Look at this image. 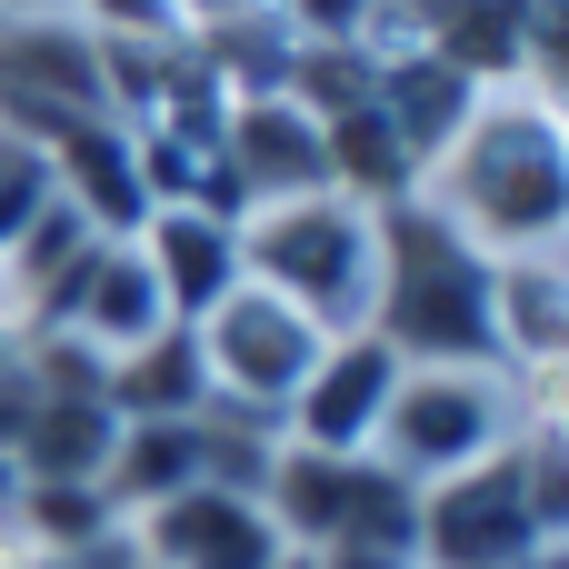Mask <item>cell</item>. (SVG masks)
I'll list each match as a JSON object with an SVG mask.
<instances>
[{
	"label": "cell",
	"mask_w": 569,
	"mask_h": 569,
	"mask_svg": "<svg viewBox=\"0 0 569 569\" xmlns=\"http://www.w3.org/2000/svg\"><path fill=\"white\" fill-rule=\"evenodd\" d=\"M420 200L490 260H569V110L490 80L470 130L420 170Z\"/></svg>",
	"instance_id": "1"
},
{
	"label": "cell",
	"mask_w": 569,
	"mask_h": 569,
	"mask_svg": "<svg viewBox=\"0 0 569 569\" xmlns=\"http://www.w3.org/2000/svg\"><path fill=\"white\" fill-rule=\"evenodd\" d=\"M370 330L400 360H500V260L470 250L420 190L380 210V300H370Z\"/></svg>",
	"instance_id": "2"
},
{
	"label": "cell",
	"mask_w": 569,
	"mask_h": 569,
	"mask_svg": "<svg viewBox=\"0 0 569 569\" xmlns=\"http://www.w3.org/2000/svg\"><path fill=\"white\" fill-rule=\"evenodd\" d=\"M240 280L290 300L310 330L350 340V330H370V300H380V210L350 190L260 200V210H240Z\"/></svg>",
	"instance_id": "3"
},
{
	"label": "cell",
	"mask_w": 569,
	"mask_h": 569,
	"mask_svg": "<svg viewBox=\"0 0 569 569\" xmlns=\"http://www.w3.org/2000/svg\"><path fill=\"white\" fill-rule=\"evenodd\" d=\"M520 430H530L520 370H500V360H410L400 390H390V420H380L370 460L390 480H410V490H440V480L500 460Z\"/></svg>",
	"instance_id": "4"
},
{
	"label": "cell",
	"mask_w": 569,
	"mask_h": 569,
	"mask_svg": "<svg viewBox=\"0 0 569 569\" xmlns=\"http://www.w3.org/2000/svg\"><path fill=\"white\" fill-rule=\"evenodd\" d=\"M200 370H210V400L220 410H250V420H270L280 430V410L300 400V380H310V360L330 350V330H310L290 300H270L260 280H240L200 330Z\"/></svg>",
	"instance_id": "5"
},
{
	"label": "cell",
	"mask_w": 569,
	"mask_h": 569,
	"mask_svg": "<svg viewBox=\"0 0 569 569\" xmlns=\"http://www.w3.org/2000/svg\"><path fill=\"white\" fill-rule=\"evenodd\" d=\"M80 120H110V70H100V40L60 10L40 20H0V130L20 140H60Z\"/></svg>",
	"instance_id": "6"
},
{
	"label": "cell",
	"mask_w": 569,
	"mask_h": 569,
	"mask_svg": "<svg viewBox=\"0 0 569 569\" xmlns=\"http://www.w3.org/2000/svg\"><path fill=\"white\" fill-rule=\"evenodd\" d=\"M400 370H410V360H400L380 330L330 340V350L310 360L300 400L280 410V440H290V450H330V460H370V440H380V420H390Z\"/></svg>",
	"instance_id": "7"
},
{
	"label": "cell",
	"mask_w": 569,
	"mask_h": 569,
	"mask_svg": "<svg viewBox=\"0 0 569 569\" xmlns=\"http://www.w3.org/2000/svg\"><path fill=\"white\" fill-rule=\"evenodd\" d=\"M130 550L140 569H290V540L270 530L260 490H220V480H190L180 500L140 510Z\"/></svg>",
	"instance_id": "8"
},
{
	"label": "cell",
	"mask_w": 569,
	"mask_h": 569,
	"mask_svg": "<svg viewBox=\"0 0 569 569\" xmlns=\"http://www.w3.org/2000/svg\"><path fill=\"white\" fill-rule=\"evenodd\" d=\"M540 560V530L520 510V470L510 450L420 490V569H530Z\"/></svg>",
	"instance_id": "9"
},
{
	"label": "cell",
	"mask_w": 569,
	"mask_h": 569,
	"mask_svg": "<svg viewBox=\"0 0 569 569\" xmlns=\"http://www.w3.org/2000/svg\"><path fill=\"white\" fill-rule=\"evenodd\" d=\"M220 180H230L240 210L330 190V130H320L290 90H250V100L220 110Z\"/></svg>",
	"instance_id": "10"
},
{
	"label": "cell",
	"mask_w": 569,
	"mask_h": 569,
	"mask_svg": "<svg viewBox=\"0 0 569 569\" xmlns=\"http://www.w3.org/2000/svg\"><path fill=\"white\" fill-rule=\"evenodd\" d=\"M140 260H150L170 320L200 330V320L240 290V210H220V200H160V210L140 220Z\"/></svg>",
	"instance_id": "11"
},
{
	"label": "cell",
	"mask_w": 569,
	"mask_h": 569,
	"mask_svg": "<svg viewBox=\"0 0 569 569\" xmlns=\"http://www.w3.org/2000/svg\"><path fill=\"white\" fill-rule=\"evenodd\" d=\"M50 330H70V340L110 370L120 350H140V340H160V330H180V320H170V300H160L140 240H100V250L80 260V280H70V300H60Z\"/></svg>",
	"instance_id": "12"
},
{
	"label": "cell",
	"mask_w": 569,
	"mask_h": 569,
	"mask_svg": "<svg viewBox=\"0 0 569 569\" xmlns=\"http://www.w3.org/2000/svg\"><path fill=\"white\" fill-rule=\"evenodd\" d=\"M480 90H490V80H470L460 60H440V50H420V40H390V50H380V80H370V110H380L390 140L410 150V170H430V160L470 130Z\"/></svg>",
	"instance_id": "13"
},
{
	"label": "cell",
	"mask_w": 569,
	"mask_h": 569,
	"mask_svg": "<svg viewBox=\"0 0 569 569\" xmlns=\"http://www.w3.org/2000/svg\"><path fill=\"white\" fill-rule=\"evenodd\" d=\"M50 190L100 230V240H140L150 220V180H140V140L130 120H80L50 140Z\"/></svg>",
	"instance_id": "14"
},
{
	"label": "cell",
	"mask_w": 569,
	"mask_h": 569,
	"mask_svg": "<svg viewBox=\"0 0 569 569\" xmlns=\"http://www.w3.org/2000/svg\"><path fill=\"white\" fill-rule=\"evenodd\" d=\"M190 480H200V420H120V440H110V460H100V500H110L120 530H130L140 510L180 500Z\"/></svg>",
	"instance_id": "15"
},
{
	"label": "cell",
	"mask_w": 569,
	"mask_h": 569,
	"mask_svg": "<svg viewBox=\"0 0 569 569\" xmlns=\"http://www.w3.org/2000/svg\"><path fill=\"white\" fill-rule=\"evenodd\" d=\"M100 390H110L120 420H200L210 410V370H200V340L190 330H160V340L120 350L100 370Z\"/></svg>",
	"instance_id": "16"
},
{
	"label": "cell",
	"mask_w": 569,
	"mask_h": 569,
	"mask_svg": "<svg viewBox=\"0 0 569 569\" xmlns=\"http://www.w3.org/2000/svg\"><path fill=\"white\" fill-rule=\"evenodd\" d=\"M510 470H520V510H530L540 550H569V440L550 420H530V430L510 440Z\"/></svg>",
	"instance_id": "17"
},
{
	"label": "cell",
	"mask_w": 569,
	"mask_h": 569,
	"mask_svg": "<svg viewBox=\"0 0 569 569\" xmlns=\"http://www.w3.org/2000/svg\"><path fill=\"white\" fill-rule=\"evenodd\" d=\"M520 80L569 110V0H520Z\"/></svg>",
	"instance_id": "18"
},
{
	"label": "cell",
	"mask_w": 569,
	"mask_h": 569,
	"mask_svg": "<svg viewBox=\"0 0 569 569\" xmlns=\"http://www.w3.org/2000/svg\"><path fill=\"white\" fill-rule=\"evenodd\" d=\"M40 210H50V150L20 140V130H0V250H10Z\"/></svg>",
	"instance_id": "19"
},
{
	"label": "cell",
	"mask_w": 569,
	"mask_h": 569,
	"mask_svg": "<svg viewBox=\"0 0 569 569\" xmlns=\"http://www.w3.org/2000/svg\"><path fill=\"white\" fill-rule=\"evenodd\" d=\"M60 20H80L90 40H190L170 0H60Z\"/></svg>",
	"instance_id": "20"
},
{
	"label": "cell",
	"mask_w": 569,
	"mask_h": 569,
	"mask_svg": "<svg viewBox=\"0 0 569 569\" xmlns=\"http://www.w3.org/2000/svg\"><path fill=\"white\" fill-rule=\"evenodd\" d=\"M180 10V30H210V20H230V10H250V0H170Z\"/></svg>",
	"instance_id": "21"
},
{
	"label": "cell",
	"mask_w": 569,
	"mask_h": 569,
	"mask_svg": "<svg viewBox=\"0 0 569 569\" xmlns=\"http://www.w3.org/2000/svg\"><path fill=\"white\" fill-rule=\"evenodd\" d=\"M10 510H20V460H0V530H10Z\"/></svg>",
	"instance_id": "22"
},
{
	"label": "cell",
	"mask_w": 569,
	"mask_h": 569,
	"mask_svg": "<svg viewBox=\"0 0 569 569\" xmlns=\"http://www.w3.org/2000/svg\"><path fill=\"white\" fill-rule=\"evenodd\" d=\"M40 10H60V0H0V20H40Z\"/></svg>",
	"instance_id": "23"
}]
</instances>
